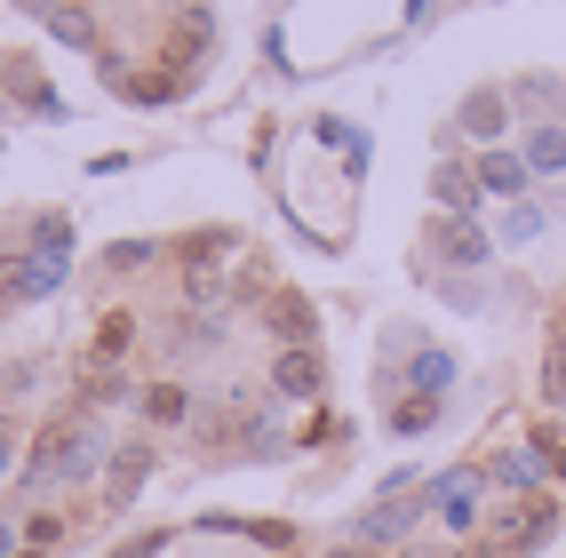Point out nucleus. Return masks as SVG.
Masks as SVG:
<instances>
[{"label": "nucleus", "instance_id": "7c9ffc66", "mask_svg": "<svg viewBox=\"0 0 566 558\" xmlns=\"http://www.w3.org/2000/svg\"><path fill=\"white\" fill-rule=\"evenodd\" d=\"M17 558H49V550H17Z\"/></svg>", "mask_w": 566, "mask_h": 558}, {"label": "nucleus", "instance_id": "bb28decb", "mask_svg": "<svg viewBox=\"0 0 566 558\" xmlns=\"http://www.w3.org/2000/svg\"><path fill=\"white\" fill-rule=\"evenodd\" d=\"M9 455H17V423L0 415V471H9Z\"/></svg>", "mask_w": 566, "mask_h": 558}, {"label": "nucleus", "instance_id": "ddd939ff", "mask_svg": "<svg viewBox=\"0 0 566 558\" xmlns=\"http://www.w3.org/2000/svg\"><path fill=\"white\" fill-rule=\"evenodd\" d=\"M518 160H526V176H566V128H558V120H543V128H526V144H518Z\"/></svg>", "mask_w": 566, "mask_h": 558}, {"label": "nucleus", "instance_id": "20e7f679", "mask_svg": "<svg viewBox=\"0 0 566 558\" xmlns=\"http://www.w3.org/2000/svg\"><path fill=\"white\" fill-rule=\"evenodd\" d=\"M423 510H431L423 495H375V503L359 510V527H352V535H359L367 550H384V543H407V535H415V518H423Z\"/></svg>", "mask_w": 566, "mask_h": 558}, {"label": "nucleus", "instance_id": "393cba45", "mask_svg": "<svg viewBox=\"0 0 566 558\" xmlns=\"http://www.w3.org/2000/svg\"><path fill=\"white\" fill-rule=\"evenodd\" d=\"M319 439H344V423H335V415H327V407H319V415H312L304 431H295V446H319Z\"/></svg>", "mask_w": 566, "mask_h": 558}, {"label": "nucleus", "instance_id": "c756f323", "mask_svg": "<svg viewBox=\"0 0 566 558\" xmlns=\"http://www.w3.org/2000/svg\"><path fill=\"white\" fill-rule=\"evenodd\" d=\"M407 558H455V550H407Z\"/></svg>", "mask_w": 566, "mask_h": 558}, {"label": "nucleus", "instance_id": "6ab92c4d", "mask_svg": "<svg viewBox=\"0 0 566 558\" xmlns=\"http://www.w3.org/2000/svg\"><path fill=\"white\" fill-rule=\"evenodd\" d=\"M32 255H56V264H64V255H72V215H41V223H32Z\"/></svg>", "mask_w": 566, "mask_h": 558}, {"label": "nucleus", "instance_id": "9b49d317", "mask_svg": "<svg viewBox=\"0 0 566 558\" xmlns=\"http://www.w3.org/2000/svg\"><path fill=\"white\" fill-rule=\"evenodd\" d=\"M503 120H511L503 88H471V96H463V112H455V128H463V136H479V144H495V136H503Z\"/></svg>", "mask_w": 566, "mask_h": 558}, {"label": "nucleus", "instance_id": "a211bd4d", "mask_svg": "<svg viewBox=\"0 0 566 558\" xmlns=\"http://www.w3.org/2000/svg\"><path fill=\"white\" fill-rule=\"evenodd\" d=\"M439 423V399H423V391H407V399H391V431L399 439H423Z\"/></svg>", "mask_w": 566, "mask_h": 558}, {"label": "nucleus", "instance_id": "39448f33", "mask_svg": "<svg viewBox=\"0 0 566 558\" xmlns=\"http://www.w3.org/2000/svg\"><path fill=\"white\" fill-rule=\"evenodd\" d=\"M56 287H64L56 255H0V304H41Z\"/></svg>", "mask_w": 566, "mask_h": 558}, {"label": "nucleus", "instance_id": "5701e85b", "mask_svg": "<svg viewBox=\"0 0 566 558\" xmlns=\"http://www.w3.org/2000/svg\"><path fill=\"white\" fill-rule=\"evenodd\" d=\"M144 264H153V240H120L104 255V272H144Z\"/></svg>", "mask_w": 566, "mask_h": 558}, {"label": "nucleus", "instance_id": "6e6552de", "mask_svg": "<svg viewBox=\"0 0 566 558\" xmlns=\"http://www.w3.org/2000/svg\"><path fill=\"white\" fill-rule=\"evenodd\" d=\"M272 391H280V399H319V391H327V367H319V351H312V344L280 351V359H272Z\"/></svg>", "mask_w": 566, "mask_h": 558}, {"label": "nucleus", "instance_id": "7ed1b4c3", "mask_svg": "<svg viewBox=\"0 0 566 558\" xmlns=\"http://www.w3.org/2000/svg\"><path fill=\"white\" fill-rule=\"evenodd\" d=\"M479 487H486V463H455V471L423 478V503L447 518V527H471V518H479Z\"/></svg>", "mask_w": 566, "mask_h": 558}, {"label": "nucleus", "instance_id": "1a4fd4ad", "mask_svg": "<svg viewBox=\"0 0 566 558\" xmlns=\"http://www.w3.org/2000/svg\"><path fill=\"white\" fill-rule=\"evenodd\" d=\"M471 176H479V192H495V200H526V160L503 152V144H486L471 160Z\"/></svg>", "mask_w": 566, "mask_h": 558}, {"label": "nucleus", "instance_id": "4be33fe9", "mask_svg": "<svg viewBox=\"0 0 566 558\" xmlns=\"http://www.w3.org/2000/svg\"><path fill=\"white\" fill-rule=\"evenodd\" d=\"M543 399H551V407H566V344H551V351H543Z\"/></svg>", "mask_w": 566, "mask_h": 558}, {"label": "nucleus", "instance_id": "aec40b11", "mask_svg": "<svg viewBox=\"0 0 566 558\" xmlns=\"http://www.w3.org/2000/svg\"><path fill=\"white\" fill-rule=\"evenodd\" d=\"M120 88H128V104H168V96H176V81H168V72H128Z\"/></svg>", "mask_w": 566, "mask_h": 558}, {"label": "nucleus", "instance_id": "412c9836", "mask_svg": "<svg viewBox=\"0 0 566 558\" xmlns=\"http://www.w3.org/2000/svg\"><path fill=\"white\" fill-rule=\"evenodd\" d=\"M120 351H128V319H120V312H112V319L96 327V367H112V359H120Z\"/></svg>", "mask_w": 566, "mask_h": 558}, {"label": "nucleus", "instance_id": "cd10ccee", "mask_svg": "<svg viewBox=\"0 0 566 558\" xmlns=\"http://www.w3.org/2000/svg\"><path fill=\"white\" fill-rule=\"evenodd\" d=\"M327 558H384V550H367V543H352V550H327Z\"/></svg>", "mask_w": 566, "mask_h": 558}, {"label": "nucleus", "instance_id": "f8f14e48", "mask_svg": "<svg viewBox=\"0 0 566 558\" xmlns=\"http://www.w3.org/2000/svg\"><path fill=\"white\" fill-rule=\"evenodd\" d=\"M144 478H153V446H144V439H128L120 455H112V487H104V503H112V510H120V503H136V487H144Z\"/></svg>", "mask_w": 566, "mask_h": 558}, {"label": "nucleus", "instance_id": "c85d7f7f", "mask_svg": "<svg viewBox=\"0 0 566 558\" xmlns=\"http://www.w3.org/2000/svg\"><path fill=\"white\" fill-rule=\"evenodd\" d=\"M17 550V527H9V518H0V558H9Z\"/></svg>", "mask_w": 566, "mask_h": 558}, {"label": "nucleus", "instance_id": "423d86ee", "mask_svg": "<svg viewBox=\"0 0 566 558\" xmlns=\"http://www.w3.org/2000/svg\"><path fill=\"white\" fill-rule=\"evenodd\" d=\"M431 255H439V264H455V272H479L486 255H495V240H486L471 215H439L431 223Z\"/></svg>", "mask_w": 566, "mask_h": 558}, {"label": "nucleus", "instance_id": "0eeeda50", "mask_svg": "<svg viewBox=\"0 0 566 558\" xmlns=\"http://www.w3.org/2000/svg\"><path fill=\"white\" fill-rule=\"evenodd\" d=\"M486 487H503V495H543V487H551V455H535V446H503V455L486 463Z\"/></svg>", "mask_w": 566, "mask_h": 558}, {"label": "nucleus", "instance_id": "9d476101", "mask_svg": "<svg viewBox=\"0 0 566 558\" xmlns=\"http://www.w3.org/2000/svg\"><path fill=\"white\" fill-rule=\"evenodd\" d=\"M263 319H272V335L295 351V344H312V327H319V312H312V295H295V287H280L272 304H263Z\"/></svg>", "mask_w": 566, "mask_h": 558}, {"label": "nucleus", "instance_id": "f257e3e1", "mask_svg": "<svg viewBox=\"0 0 566 558\" xmlns=\"http://www.w3.org/2000/svg\"><path fill=\"white\" fill-rule=\"evenodd\" d=\"M96 463H104V431L88 423V415H64V423H49L41 431V446H32V487H81V478H96Z\"/></svg>", "mask_w": 566, "mask_h": 558}, {"label": "nucleus", "instance_id": "4468645a", "mask_svg": "<svg viewBox=\"0 0 566 558\" xmlns=\"http://www.w3.org/2000/svg\"><path fill=\"white\" fill-rule=\"evenodd\" d=\"M431 200H439V215H471L479 208V176L471 168H431Z\"/></svg>", "mask_w": 566, "mask_h": 558}, {"label": "nucleus", "instance_id": "2eb2a0df", "mask_svg": "<svg viewBox=\"0 0 566 558\" xmlns=\"http://www.w3.org/2000/svg\"><path fill=\"white\" fill-rule=\"evenodd\" d=\"M407 383L415 391H423V399H447V391H455V351H415V367H407Z\"/></svg>", "mask_w": 566, "mask_h": 558}, {"label": "nucleus", "instance_id": "a878e982", "mask_svg": "<svg viewBox=\"0 0 566 558\" xmlns=\"http://www.w3.org/2000/svg\"><path fill=\"white\" fill-rule=\"evenodd\" d=\"M160 550H168V535H136V543L112 550V558H160Z\"/></svg>", "mask_w": 566, "mask_h": 558}, {"label": "nucleus", "instance_id": "b1692460", "mask_svg": "<svg viewBox=\"0 0 566 558\" xmlns=\"http://www.w3.org/2000/svg\"><path fill=\"white\" fill-rule=\"evenodd\" d=\"M24 543L56 558V543H64V518H56V510H41V518H32V527H24Z\"/></svg>", "mask_w": 566, "mask_h": 558}, {"label": "nucleus", "instance_id": "dca6fc26", "mask_svg": "<svg viewBox=\"0 0 566 558\" xmlns=\"http://www.w3.org/2000/svg\"><path fill=\"white\" fill-rule=\"evenodd\" d=\"M543 232H551V223H543V208H535V200H511V208H503V232H495V240H503V248H535Z\"/></svg>", "mask_w": 566, "mask_h": 558}, {"label": "nucleus", "instance_id": "f03ea898", "mask_svg": "<svg viewBox=\"0 0 566 558\" xmlns=\"http://www.w3.org/2000/svg\"><path fill=\"white\" fill-rule=\"evenodd\" d=\"M558 535V503L551 495H518L495 527H486V543L471 550V558H518V550H535V543H551Z\"/></svg>", "mask_w": 566, "mask_h": 558}, {"label": "nucleus", "instance_id": "f3484780", "mask_svg": "<svg viewBox=\"0 0 566 558\" xmlns=\"http://www.w3.org/2000/svg\"><path fill=\"white\" fill-rule=\"evenodd\" d=\"M136 407H144V423H184V415H192V391H184V383H153Z\"/></svg>", "mask_w": 566, "mask_h": 558}]
</instances>
